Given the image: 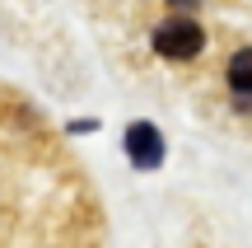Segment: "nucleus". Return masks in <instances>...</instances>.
<instances>
[{"label":"nucleus","mask_w":252,"mask_h":248,"mask_svg":"<svg viewBox=\"0 0 252 248\" xmlns=\"http://www.w3.org/2000/svg\"><path fill=\"white\" fill-rule=\"evenodd\" d=\"M224 84L238 103H252V47H238L224 61Z\"/></svg>","instance_id":"nucleus-3"},{"label":"nucleus","mask_w":252,"mask_h":248,"mask_svg":"<svg viewBox=\"0 0 252 248\" xmlns=\"http://www.w3.org/2000/svg\"><path fill=\"white\" fill-rule=\"evenodd\" d=\"M150 47L163 61H191V56H201V47H206V28H201L196 19H187V14H163L159 24H154V33H150Z\"/></svg>","instance_id":"nucleus-1"},{"label":"nucleus","mask_w":252,"mask_h":248,"mask_svg":"<svg viewBox=\"0 0 252 248\" xmlns=\"http://www.w3.org/2000/svg\"><path fill=\"white\" fill-rule=\"evenodd\" d=\"M126 155H131L135 169H159L163 159V136L154 122H131L126 127Z\"/></svg>","instance_id":"nucleus-2"}]
</instances>
